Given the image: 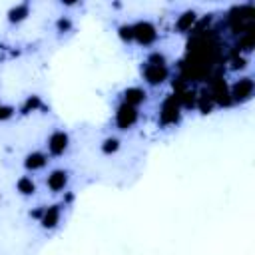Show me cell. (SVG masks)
Segmentation results:
<instances>
[{
	"label": "cell",
	"mask_w": 255,
	"mask_h": 255,
	"mask_svg": "<svg viewBox=\"0 0 255 255\" xmlns=\"http://www.w3.org/2000/svg\"><path fill=\"white\" fill-rule=\"evenodd\" d=\"M141 76L149 86H159L169 78V68L167 66H153L143 62L141 64Z\"/></svg>",
	"instance_id": "cell-6"
},
{
	"label": "cell",
	"mask_w": 255,
	"mask_h": 255,
	"mask_svg": "<svg viewBox=\"0 0 255 255\" xmlns=\"http://www.w3.org/2000/svg\"><path fill=\"white\" fill-rule=\"evenodd\" d=\"M120 139L116 137V135H108V137H104L102 139V143H100V151L104 153V155H114V153H118L120 151Z\"/></svg>",
	"instance_id": "cell-14"
},
{
	"label": "cell",
	"mask_w": 255,
	"mask_h": 255,
	"mask_svg": "<svg viewBox=\"0 0 255 255\" xmlns=\"http://www.w3.org/2000/svg\"><path fill=\"white\" fill-rule=\"evenodd\" d=\"M72 28H74V22H72L70 16H60V18L56 20V32L68 34V32H72Z\"/></svg>",
	"instance_id": "cell-18"
},
{
	"label": "cell",
	"mask_w": 255,
	"mask_h": 255,
	"mask_svg": "<svg viewBox=\"0 0 255 255\" xmlns=\"http://www.w3.org/2000/svg\"><path fill=\"white\" fill-rule=\"evenodd\" d=\"M28 16H30V4H28V2H22V4H16V6L10 8V12H8V22H10V24H20V22H24Z\"/></svg>",
	"instance_id": "cell-13"
},
{
	"label": "cell",
	"mask_w": 255,
	"mask_h": 255,
	"mask_svg": "<svg viewBox=\"0 0 255 255\" xmlns=\"http://www.w3.org/2000/svg\"><path fill=\"white\" fill-rule=\"evenodd\" d=\"M179 118H181V106H179L177 98L175 96L165 98L161 104V110H159V122L163 126H173L179 122Z\"/></svg>",
	"instance_id": "cell-5"
},
{
	"label": "cell",
	"mask_w": 255,
	"mask_h": 255,
	"mask_svg": "<svg viewBox=\"0 0 255 255\" xmlns=\"http://www.w3.org/2000/svg\"><path fill=\"white\" fill-rule=\"evenodd\" d=\"M139 120V108H131L124 102L118 104L116 114H114V122L118 126V129H131Z\"/></svg>",
	"instance_id": "cell-2"
},
{
	"label": "cell",
	"mask_w": 255,
	"mask_h": 255,
	"mask_svg": "<svg viewBox=\"0 0 255 255\" xmlns=\"http://www.w3.org/2000/svg\"><path fill=\"white\" fill-rule=\"evenodd\" d=\"M229 64H231L229 68H231L233 72H235V70H245V68H247V58H243V56L237 52V54L231 58V62H229Z\"/></svg>",
	"instance_id": "cell-21"
},
{
	"label": "cell",
	"mask_w": 255,
	"mask_h": 255,
	"mask_svg": "<svg viewBox=\"0 0 255 255\" xmlns=\"http://www.w3.org/2000/svg\"><path fill=\"white\" fill-rule=\"evenodd\" d=\"M0 104H2V102H0Z\"/></svg>",
	"instance_id": "cell-22"
},
{
	"label": "cell",
	"mask_w": 255,
	"mask_h": 255,
	"mask_svg": "<svg viewBox=\"0 0 255 255\" xmlns=\"http://www.w3.org/2000/svg\"><path fill=\"white\" fill-rule=\"evenodd\" d=\"M70 183V171L64 167H56L46 175V187L52 193H62Z\"/></svg>",
	"instance_id": "cell-7"
},
{
	"label": "cell",
	"mask_w": 255,
	"mask_h": 255,
	"mask_svg": "<svg viewBox=\"0 0 255 255\" xmlns=\"http://www.w3.org/2000/svg\"><path fill=\"white\" fill-rule=\"evenodd\" d=\"M62 207H64V203H52V205L44 207L42 217L38 221L42 225V229L52 231V229H56L60 225V221H62Z\"/></svg>",
	"instance_id": "cell-8"
},
{
	"label": "cell",
	"mask_w": 255,
	"mask_h": 255,
	"mask_svg": "<svg viewBox=\"0 0 255 255\" xmlns=\"http://www.w3.org/2000/svg\"><path fill=\"white\" fill-rule=\"evenodd\" d=\"M46 149H48V155H54V157L64 155L70 149V135L64 129H54L46 139Z\"/></svg>",
	"instance_id": "cell-4"
},
{
	"label": "cell",
	"mask_w": 255,
	"mask_h": 255,
	"mask_svg": "<svg viewBox=\"0 0 255 255\" xmlns=\"http://www.w3.org/2000/svg\"><path fill=\"white\" fill-rule=\"evenodd\" d=\"M147 64H153V66H167V58H165V54L163 52H159V50H155V52H151L149 56H147V60H145Z\"/></svg>",
	"instance_id": "cell-19"
},
{
	"label": "cell",
	"mask_w": 255,
	"mask_h": 255,
	"mask_svg": "<svg viewBox=\"0 0 255 255\" xmlns=\"http://www.w3.org/2000/svg\"><path fill=\"white\" fill-rule=\"evenodd\" d=\"M145 100H147V92L141 86H129L122 92V102L131 108H139L141 104H145Z\"/></svg>",
	"instance_id": "cell-10"
},
{
	"label": "cell",
	"mask_w": 255,
	"mask_h": 255,
	"mask_svg": "<svg viewBox=\"0 0 255 255\" xmlns=\"http://www.w3.org/2000/svg\"><path fill=\"white\" fill-rule=\"evenodd\" d=\"M40 106H42V100H40V96H28V98H26V102L20 106V114H22V116H26V114H32V112H36Z\"/></svg>",
	"instance_id": "cell-16"
},
{
	"label": "cell",
	"mask_w": 255,
	"mask_h": 255,
	"mask_svg": "<svg viewBox=\"0 0 255 255\" xmlns=\"http://www.w3.org/2000/svg\"><path fill=\"white\" fill-rule=\"evenodd\" d=\"M48 161H50L48 151H40V149H36V151L26 153V157H24V161H22V163H24V169H26L28 173H36V171L46 169Z\"/></svg>",
	"instance_id": "cell-9"
},
{
	"label": "cell",
	"mask_w": 255,
	"mask_h": 255,
	"mask_svg": "<svg viewBox=\"0 0 255 255\" xmlns=\"http://www.w3.org/2000/svg\"><path fill=\"white\" fill-rule=\"evenodd\" d=\"M255 84L251 76H241L229 86V100L231 104H247L253 98Z\"/></svg>",
	"instance_id": "cell-1"
},
{
	"label": "cell",
	"mask_w": 255,
	"mask_h": 255,
	"mask_svg": "<svg viewBox=\"0 0 255 255\" xmlns=\"http://www.w3.org/2000/svg\"><path fill=\"white\" fill-rule=\"evenodd\" d=\"M195 108H197L201 114H209V112L215 108V102L211 100V96H209L207 92H201V94L197 96V100H195Z\"/></svg>",
	"instance_id": "cell-15"
},
{
	"label": "cell",
	"mask_w": 255,
	"mask_h": 255,
	"mask_svg": "<svg viewBox=\"0 0 255 255\" xmlns=\"http://www.w3.org/2000/svg\"><path fill=\"white\" fill-rule=\"evenodd\" d=\"M36 181H34V177L32 175H20L18 179H16V191L22 195V197H32L34 193H36Z\"/></svg>",
	"instance_id": "cell-12"
},
{
	"label": "cell",
	"mask_w": 255,
	"mask_h": 255,
	"mask_svg": "<svg viewBox=\"0 0 255 255\" xmlns=\"http://www.w3.org/2000/svg\"><path fill=\"white\" fill-rule=\"evenodd\" d=\"M118 36H120V40H122L124 44H131V42H133V32H131V24H128V22L120 24V26H118Z\"/></svg>",
	"instance_id": "cell-17"
},
{
	"label": "cell",
	"mask_w": 255,
	"mask_h": 255,
	"mask_svg": "<svg viewBox=\"0 0 255 255\" xmlns=\"http://www.w3.org/2000/svg\"><path fill=\"white\" fill-rule=\"evenodd\" d=\"M16 116V108L10 106V104H0V122H6V120H12Z\"/></svg>",
	"instance_id": "cell-20"
},
{
	"label": "cell",
	"mask_w": 255,
	"mask_h": 255,
	"mask_svg": "<svg viewBox=\"0 0 255 255\" xmlns=\"http://www.w3.org/2000/svg\"><path fill=\"white\" fill-rule=\"evenodd\" d=\"M131 32H133V42L137 46H151L157 40V30L149 20H139L131 24Z\"/></svg>",
	"instance_id": "cell-3"
},
{
	"label": "cell",
	"mask_w": 255,
	"mask_h": 255,
	"mask_svg": "<svg viewBox=\"0 0 255 255\" xmlns=\"http://www.w3.org/2000/svg\"><path fill=\"white\" fill-rule=\"evenodd\" d=\"M197 20H199V16H197L195 10H185V12H181V14L177 16V20H175V30L181 32V34L191 32V30L195 28Z\"/></svg>",
	"instance_id": "cell-11"
}]
</instances>
